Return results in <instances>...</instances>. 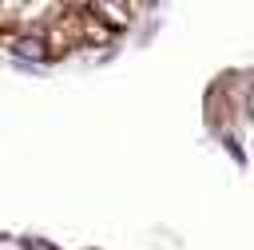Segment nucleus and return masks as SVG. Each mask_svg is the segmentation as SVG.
Returning <instances> with one entry per match:
<instances>
[{
	"instance_id": "f257e3e1",
	"label": "nucleus",
	"mask_w": 254,
	"mask_h": 250,
	"mask_svg": "<svg viewBox=\"0 0 254 250\" xmlns=\"http://www.w3.org/2000/svg\"><path fill=\"white\" fill-rule=\"evenodd\" d=\"M28 250H56V246H48V242H40V238H28Z\"/></svg>"
}]
</instances>
